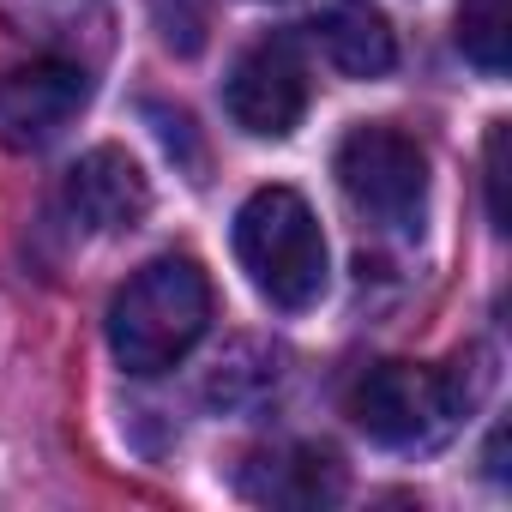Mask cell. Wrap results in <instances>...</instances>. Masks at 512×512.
<instances>
[{
	"label": "cell",
	"mask_w": 512,
	"mask_h": 512,
	"mask_svg": "<svg viewBox=\"0 0 512 512\" xmlns=\"http://www.w3.org/2000/svg\"><path fill=\"white\" fill-rule=\"evenodd\" d=\"M482 175H488V217H494V229H506V223H512V205H506V121L488 127Z\"/></svg>",
	"instance_id": "cell-12"
},
{
	"label": "cell",
	"mask_w": 512,
	"mask_h": 512,
	"mask_svg": "<svg viewBox=\"0 0 512 512\" xmlns=\"http://www.w3.org/2000/svg\"><path fill=\"white\" fill-rule=\"evenodd\" d=\"M314 37H320L326 61L344 79H380L398 61L392 25H386L380 7H368V0H320L314 7Z\"/></svg>",
	"instance_id": "cell-8"
},
{
	"label": "cell",
	"mask_w": 512,
	"mask_h": 512,
	"mask_svg": "<svg viewBox=\"0 0 512 512\" xmlns=\"http://www.w3.org/2000/svg\"><path fill=\"white\" fill-rule=\"evenodd\" d=\"M338 187L344 199L386 223V229H410L422 223V205H428V151L416 145V133L392 127V121H362L338 139Z\"/></svg>",
	"instance_id": "cell-4"
},
{
	"label": "cell",
	"mask_w": 512,
	"mask_h": 512,
	"mask_svg": "<svg viewBox=\"0 0 512 512\" xmlns=\"http://www.w3.org/2000/svg\"><path fill=\"white\" fill-rule=\"evenodd\" d=\"M61 199H67V211H73L79 229H91V235H121V229H133V223L151 211V181H145V169H139L121 145H97V151H85V157L67 169Z\"/></svg>",
	"instance_id": "cell-7"
},
{
	"label": "cell",
	"mask_w": 512,
	"mask_h": 512,
	"mask_svg": "<svg viewBox=\"0 0 512 512\" xmlns=\"http://www.w3.org/2000/svg\"><path fill=\"white\" fill-rule=\"evenodd\" d=\"M235 260L272 308L302 314L326 296V235L296 187H260L235 211Z\"/></svg>",
	"instance_id": "cell-2"
},
{
	"label": "cell",
	"mask_w": 512,
	"mask_h": 512,
	"mask_svg": "<svg viewBox=\"0 0 512 512\" xmlns=\"http://www.w3.org/2000/svg\"><path fill=\"white\" fill-rule=\"evenodd\" d=\"M464 410V392L446 368H422V362H374L368 374H356L350 386V416L374 446L392 452H428L452 434Z\"/></svg>",
	"instance_id": "cell-3"
},
{
	"label": "cell",
	"mask_w": 512,
	"mask_h": 512,
	"mask_svg": "<svg viewBox=\"0 0 512 512\" xmlns=\"http://www.w3.org/2000/svg\"><path fill=\"white\" fill-rule=\"evenodd\" d=\"M157 13V31L175 55H199L205 49V31H211V0H151Z\"/></svg>",
	"instance_id": "cell-11"
},
{
	"label": "cell",
	"mask_w": 512,
	"mask_h": 512,
	"mask_svg": "<svg viewBox=\"0 0 512 512\" xmlns=\"http://www.w3.org/2000/svg\"><path fill=\"white\" fill-rule=\"evenodd\" d=\"M247 494L272 506H332L344 494V470L320 446H290L278 458H260V482L247 476Z\"/></svg>",
	"instance_id": "cell-9"
},
{
	"label": "cell",
	"mask_w": 512,
	"mask_h": 512,
	"mask_svg": "<svg viewBox=\"0 0 512 512\" xmlns=\"http://www.w3.org/2000/svg\"><path fill=\"white\" fill-rule=\"evenodd\" d=\"M91 103V79L73 61H31L0 73V145L7 151H43L73 127V115Z\"/></svg>",
	"instance_id": "cell-6"
},
{
	"label": "cell",
	"mask_w": 512,
	"mask_h": 512,
	"mask_svg": "<svg viewBox=\"0 0 512 512\" xmlns=\"http://www.w3.org/2000/svg\"><path fill=\"white\" fill-rule=\"evenodd\" d=\"M205 326H211V278L187 253H163V260L139 266L115 290V302H109V356L127 374L157 380L175 362H187V350L205 338Z\"/></svg>",
	"instance_id": "cell-1"
},
{
	"label": "cell",
	"mask_w": 512,
	"mask_h": 512,
	"mask_svg": "<svg viewBox=\"0 0 512 512\" xmlns=\"http://www.w3.org/2000/svg\"><path fill=\"white\" fill-rule=\"evenodd\" d=\"M308 61L296 37L272 31L260 43H247L223 79V109L247 139H290L308 115Z\"/></svg>",
	"instance_id": "cell-5"
},
{
	"label": "cell",
	"mask_w": 512,
	"mask_h": 512,
	"mask_svg": "<svg viewBox=\"0 0 512 512\" xmlns=\"http://www.w3.org/2000/svg\"><path fill=\"white\" fill-rule=\"evenodd\" d=\"M458 49L488 79L512 67V0H458Z\"/></svg>",
	"instance_id": "cell-10"
}]
</instances>
